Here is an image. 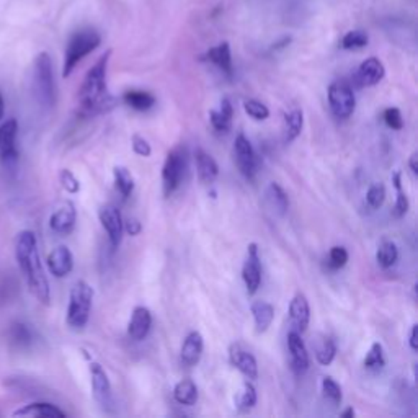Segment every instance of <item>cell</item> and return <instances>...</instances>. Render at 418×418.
<instances>
[{"label":"cell","mask_w":418,"mask_h":418,"mask_svg":"<svg viewBox=\"0 0 418 418\" xmlns=\"http://www.w3.org/2000/svg\"><path fill=\"white\" fill-rule=\"evenodd\" d=\"M15 258L24 273L28 290L44 306L51 304V287L38 250V240L33 230H21L15 239Z\"/></svg>","instance_id":"6da1fadb"},{"label":"cell","mask_w":418,"mask_h":418,"mask_svg":"<svg viewBox=\"0 0 418 418\" xmlns=\"http://www.w3.org/2000/svg\"><path fill=\"white\" fill-rule=\"evenodd\" d=\"M111 58V51L90 67L78 90V113L82 116H95L110 111L116 105V100L108 93L106 87V71Z\"/></svg>","instance_id":"7a4b0ae2"},{"label":"cell","mask_w":418,"mask_h":418,"mask_svg":"<svg viewBox=\"0 0 418 418\" xmlns=\"http://www.w3.org/2000/svg\"><path fill=\"white\" fill-rule=\"evenodd\" d=\"M101 36L93 28H82L69 38L64 53V66H62V77L67 78L83 58L100 46Z\"/></svg>","instance_id":"3957f363"},{"label":"cell","mask_w":418,"mask_h":418,"mask_svg":"<svg viewBox=\"0 0 418 418\" xmlns=\"http://www.w3.org/2000/svg\"><path fill=\"white\" fill-rule=\"evenodd\" d=\"M33 92L43 106L53 108L56 105L58 93H56L53 59L46 51L36 56L35 66H33Z\"/></svg>","instance_id":"277c9868"},{"label":"cell","mask_w":418,"mask_h":418,"mask_svg":"<svg viewBox=\"0 0 418 418\" xmlns=\"http://www.w3.org/2000/svg\"><path fill=\"white\" fill-rule=\"evenodd\" d=\"M93 287L87 281H77L69 292V306H67V325L74 330H81L87 325L92 312Z\"/></svg>","instance_id":"5b68a950"},{"label":"cell","mask_w":418,"mask_h":418,"mask_svg":"<svg viewBox=\"0 0 418 418\" xmlns=\"http://www.w3.org/2000/svg\"><path fill=\"white\" fill-rule=\"evenodd\" d=\"M186 170V154L182 148H177L168 152L162 168V186L163 195L170 196L182 185Z\"/></svg>","instance_id":"8992f818"},{"label":"cell","mask_w":418,"mask_h":418,"mask_svg":"<svg viewBox=\"0 0 418 418\" xmlns=\"http://www.w3.org/2000/svg\"><path fill=\"white\" fill-rule=\"evenodd\" d=\"M329 105L333 115L338 120H347L353 115L355 106H357V98L352 86L347 81H335L329 87Z\"/></svg>","instance_id":"52a82bcc"},{"label":"cell","mask_w":418,"mask_h":418,"mask_svg":"<svg viewBox=\"0 0 418 418\" xmlns=\"http://www.w3.org/2000/svg\"><path fill=\"white\" fill-rule=\"evenodd\" d=\"M234 154H235V162L240 173L244 175L247 180H253V177L257 175L258 160H257L255 151H253V146L250 141L245 138V134L240 133L235 138Z\"/></svg>","instance_id":"ba28073f"},{"label":"cell","mask_w":418,"mask_h":418,"mask_svg":"<svg viewBox=\"0 0 418 418\" xmlns=\"http://www.w3.org/2000/svg\"><path fill=\"white\" fill-rule=\"evenodd\" d=\"M242 278H244L248 295H255L260 285H262V262H260L257 244H250L247 247V257L244 262V268H242Z\"/></svg>","instance_id":"9c48e42d"},{"label":"cell","mask_w":418,"mask_h":418,"mask_svg":"<svg viewBox=\"0 0 418 418\" xmlns=\"http://www.w3.org/2000/svg\"><path fill=\"white\" fill-rule=\"evenodd\" d=\"M16 134H19V121L9 118L0 126V160L4 163H14L19 159L16 151Z\"/></svg>","instance_id":"30bf717a"},{"label":"cell","mask_w":418,"mask_h":418,"mask_svg":"<svg viewBox=\"0 0 418 418\" xmlns=\"http://www.w3.org/2000/svg\"><path fill=\"white\" fill-rule=\"evenodd\" d=\"M100 223L103 225L106 234H108L110 244L113 248H118L123 240V218L120 209L113 205H105L100 208L98 211Z\"/></svg>","instance_id":"8fae6325"},{"label":"cell","mask_w":418,"mask_h":418,"mask_svg":"<svg viewBox=\"0 0 418 418\" xmlns=\"http://www.w3.org/2000/svg\"><path fill=\"white\" fill-rule=\"evenodd\" d=\"M287 350H290L292 372L297 376L306 374L309 369V353L306 343L301 338V332L292 329L287 333Z\"/></svg>","instance_id":"7c38bea8"},{"label":"cell","mask_w":418,"mask_h":418,"mask_svg":"<svg viewBox=\"0 0 418 418\" xmlns=\"http://www.w3.org/2000/svg\"><path fill=\"white\" fill-rule=\"evenodd\" d=\"M90 377H92V391L97 402L103 407L111 405V384L103 366L97 361L90 363Z\"/></svg>","instance_id":"4fadbf2b"},{"label":"cell","mask_w":418,"mask_h":418,"mask_svg":"<svg viewBox=\"0 0 418 418\" xmlns=\"http://www.w3.org/2000/svg\"><path fill=\"white\" fill-rule=\"evenodd\" d=\"M46 265L49 273L56 278H66L74 268V255L66 245H59L49 252Z\"/></svg>","instance_id":"5bb4252c"},{"label":"cell","mask_w":418,"mask_h":418,"mask_svg":"<svg viewBox=\"0 0 418 418\" xmlns=\"http://www.w3.org/2000/svg\"><path fill=\"white\" fill-rule=\"evenodd\" d=\"M77 221V213L76 206L72 203H64V205L59 206L56 211L51 214L49 218V228L53 233L59 235H67L71 234L76 228Z\"/></svg>","instance_id":"9a60e30c"},{"label":"cell","mask_w":418,"mask_h":418,"mask_svg":"<svg viewBox=\"0 0 418 418\" xmlns=\"http://www.w3.org/2000/svg\"><path fill=\"white\" fill-rule=\"evenodd\" d=\"M230 365L235 369H239L248 381H255L258 377V365L255 357L250 352H247L240 345H233L229 348Z\"/></svg>","instance_id":"2e32d148"},{"label":"cell","mask_w":418,"mask_h":418,"mask_svg":"<svg viewBox=\"0 0 418 418\" xmlns=\"http://www.w3.org/2000/svg\"><path fill=\"white\" fill-rule=\"evenodd\" d=\"M384 76H386V69H384L382 62L377 58H368L360 64L355 81L360 87H372L379 83Z\"/></svg>","instance_id":"e0dca14e"},{"label":"cell","mask_w":418,"mask_h":418,"mask_svg":"<svg viewBox=\"0 0 418 418\" xmlns=\"http://www.w3.org/2000/svg\"><path fill=\"white\" fill-rule=\"evenodd\" d=\"M152 327V314L148 307L138 306L134 307L131 320L128 324V335L134 342H143L149 335Z\"/></svg>","instance_id":"ac0fdd59"},{"label":"cell","mask_w":418,"mask_h":418,"mask_svg":"<svg viewBox=\"0 0 418 418\" xmlns=\"http://www.w3.org/2000/svg\"><path fill=\"white\" fill-rule=\"evenodd\" d=\"M203 348H205V342L200 332H190L182 345V352H180V361L185 368H191L200 363Z\"/></svg>","instance_id":"d6986e66"},{"label":"cell","mask_w":418,"mask_h":418,"mask_svg":"<svg viewBox=\"0 0 418 418\" xmlns=\"http://www.w3.org/2000/svg\"><path fill=\"white\" fill-rule=\"evenodd\" d=\"M290 317H291L295 330H297V332L307 330L309 320H310V307H309L307 297L301 295V292L291 299Z\"/></svg>","instance_id":"ffe728a7"},{"label":"cell","mask_w":418,"mask_h":418,"mask_svg":"<svg viewBox=\"0 0 418 418\" xmlns=\"http://www.w3.org/2000/svg\"><path fill=\"white\" fill-rule=\"evenodd\" d=\"M12 417H33V418H64L66 412H62L58 405L49 402H33L26 404L21 409H16Z\"/></svg>","instance_id":"44dd1931"},{"label":"cell","mask_w":418,"mask_h":418,"mask_svg":"<svg viewBox=\"0 0 418 418\" xmlns=\"http://www.w3.org/2000/svg\"><path fill=\"white\" fill-rule=\"evenodd\" d=\"M195 163H196V173L201 183L211 185L219 175L218 162L208 154L206 151L196 149L195 151Z\"/></svg>","instance_id":"7402d4cb"},{"label":"cell","mask_w":418,"mask_h":418,"mask_svg":"<svg viewBox=\"0 0 418 418\" xmlns=\"http://www.w3.org/2000/svg\"><path fill=\"white\" fill-rule=\"evenodd\" d=\"M206 59L213 62L219 71H223L225 76L233 77L234 67H233V54H230L229 43H221L218 46L211 48L206 53Z\"/></svg>","instance_id":"603a6c76"},{"label":"cell","mask_w":418,"mask_h":418,"mask_svg":"<svg viewBox=\"0 0 418 418\" xmlns=\"http://www.w3.org/2000/svg\"><path fill=\"white\" fill-rule=\"evenodd\" d=\"M233 116H234V108L228 98H224L221 101L219 110L209 111V120H211L213 128L219 133L229 131L230 126H233Z\"/></svg>","instance_id":"cb8c5ba5"},{"label":"cell","mask_w":418,"mask_h":418,"mask_svg":"<svg viewBox=\"0 0 418 418\" xmlns=\"http://www.w3.org/2000/svg\"><path fill=\"white\" fill-rule=\"evenodd\" d=\"M252 315L255 320L257 333H265L275 319V307L267 301H255L252 304Z\"/></svg>","instance_id":"d4e9b609"},{"label":"cell","mask_w":418,"mask_h":418,"mask_svg":"<svg viewBox=\"0 0 418 418\" xmlns=\"http://www.w3.org/2000/svg\"><path fill=\"white\" fill-rule=\"evenodd\" d=\"M265 196H267L268 206L273 209L276 214L285 216V214L287 213V209H290V198H287L286 191L281 188L278 183L271 182L268 185L267 191H265Z\"/></svg>","instance_id":"484cf974"},{"label":"cell","mask_w":418,"mask_h":418,"mask_svg":"<svg viewBox=\"0 0 418 418\" xmlns=\"http://www.w3.org/2000/svg\"><path fill=\"white\" fill-rule=\"evenodd\" d=\"M123 100L128 106H131V108L138 111H148L156 105L154 95L144 92V90H128V92L123 95Z\"/></svg>","instance_id":"4316f807"},{"label":"cell","mask_w":418,"mask_h":418,"mask_svg":"<svg viewBox=\"0 0 418 418\" xmlns=\"http://www.w3.org/2000/svg\"><path fill=\"white\" fill-rule=\"evenodd\" d=\"M173 399L177 400L180 405H195L198 400V387L191 379H182L175 384L173 387Z\"/></svg>","instance_id":"83f0119b"},{"label":"cell","mask_w":418,"mask_h":418,"mask_svg":"<svg viewBox=\"0 0 418 418\" xmlns=\"http://www.w3.org/2000/svg\"><path fill=\"white\" fill-rule=\"evenodd\" d=\"M234 402L239 412H250L253 407L257 405V391L252 382L245 381L244 384H242L240 391L235 394Z\"/></svg>","instance_id":"f1b7e54d"},{"label":"cell","mask_w":418,"mask_h":418,"mask_svg":"<svg viewBox=\"0 0 418 418\" xmlns=\"http://www.w3.org/2000/svg\"><path fill=\"white\" fill-rule=\"evenodd\" d=\"M113 178H115V186L116 190L120 191L123 200L131 196L134 190V178L126 167L118 165L113 168Z\"/></svg>","instance_id":"f546056e"},{"label":"cell","mask_w":418,"mask_h":418,"mask_svg":"<svg viewBox=\"0 0 418 418\" xmlns=\"http://www.w3.org/2000/svg\"><path fill=\"white\" fill-rule=\"evenodd\" d=\"M302 126H304V115L301 110H291L290 113H286L285 115V141L286 143H292L299 134L302 131Z\"/></svg>","instance_id":"4dcf8cb0"},{"label":"cell","mask_w":418,"mask_h":418,"mask_svg":"<svg viewBox=\"0 0 418 418\" xmlns=\"http://www.w3.org/2000/svg\"><path fill=\"white\" fill-rule=\"evenodd\" d=\"M314 353L322 366H329L337 357V345L332 338L322 337L320 340L315 342Z\"/></svg>","instance_id":"1f68e13d"},{"label":"cell","mask_w":418,"mask_h":418,"mask_svg":"<svg viewBox=\"0 0 418 418\" xmlns=\"http://www.w3.org/2000/svg\"><path fill=\"white\" fill-rule=\"evenodd\" d=\"M399 260V248L391 240H382L376 252V262L382 268H391Z\"/></svg>","instance_id":"d6a6232c"},{"label":"cell","mask_w":418,"mask_h":418,"mask_svg":"<svg viewBox=\"0 0 418 418\" xmlns=\"http://www.w3.org/2000/svg\"><path fill=\"white\" fill-rule=\"evenodd\" d=\"M392 182H394L395 190H397V198H395V205H394V214L395 218H404L407 211H409L410 203H409V198H407V195L402 190V175H400V172H395L392 175Z\"/></svg>","instance_id":"836d02e7"},{"label":"cell","mask_w":418,"mask_h":418,"mask_svg":"<svg viewBox=\"0 0 418 418\" xmlns=\"http://www.w3.org/2000/svg\"><path fill=\"white\" fill-rule=\"evenodd\" d=\"M365 368L371 371H379L386 366V358H384V350L381 343H372L368 355L365 357L363 361Z\"/></svg>","instance_id":"e575fe53"},{"label":"cell","mask_w":418,"mask_h":418,"mask_svg":"<svg viewBox=\"0 0 418 418\" xmlns=\"http://www.w3.org/2000/svg\"><path fill=\"white\" fill-rule=\"evenodd\" d=\"M368 43H369L368 33L363 31V30H352L342 38V48L348 49V51L361 49V48H365Z\"/></svg>","instance_id":"d590c367"},{"label":"cell","mask_w":418,"mask_h":418,"mask_svg":"<svg viewBox=\"0 0 418 418\" xmlns=\"http://www.w3.org/2000/svg\"><path fill=\"white\" fill-rule=\"evenodd\" d=\"M322 392H324V397L327 400H330L332 404H342V399H343V394H342V387L340 384H338L333 377L330 376H325L324 379H322Z\"/></svg>","instance_id":"8d00e7d4"},{"label":"cell","mask_w":418,"mask_h":418,"mask_svg":"<svg viewBox=\"0 0 418 418\" xmlns=\"http://www.w3.org/2000/svg\"><path fill=\"white\" fill-rule=\"evenodd\" d=\"M384 200H386V186L381 182L372 183L368 191H366V203H368V206L371 209H379L384 205Z\"/></svg>","instance_id":"74e56055"},{"label":"cell","mask_w":418,"mask_h":418,"mask_svg":"<svg viewBox=\"0 0 418 418\" xmlns=\"http://www.w3.org/2000/svg\"><path fill=\"white\" fill-rule=\"evenodd\" d=\"M244 110L248 116H252L253 120H257V121H263L270 116L268 106L263 105L262 101H258V100L244 101Z\"/></svg>","instance_id":"f35d334b"},{"label":"cell","mask_w":418,"mask_h":418,"mask_svg":"<svg viewBox=\"0 0 418 418\" xmlns=\"http://www.w3.org/2000/svg\"><path fill=\"white\" fill-rule=\"evenodd\" d=\"M348 258H350V255H348L347 248L342 247V245L332 247L330 252H329V267L332 270H340L348 263Z\"/></svg>","instance_id":"ab89813d"},{"label":"cell","mask_w":418,"mask_h":418,"mask_svg":"<svg viewBox=\"0 0 418 418\" xmlns=\"http://www.w3.org/2000/svg\"><path fill=\"white\" fill-rule=\"evenodd\" d=\"M59 182L62 185V188H64L67 193H77L78 190H81V183H78V180L76 178V175L72 173L71 170H67V168H64V170H61L59 173Z\"/></svg>","instance_id":"60d3db41"},{"label":"cell","mask_w":418,"mask_h":418,"mask_svg":"<svg viewBox=\"0 0 418 418\" xmlns=\"http://www.w3.org/2000/svg\"><path fill=\"white\" fill-rule=\"evenodd\" d=\"M384 121L394 131H400L404 128V120H402V113H400L399 108H387L384 110Z\"/></svg>","instance_id":"b9f144b4"},{"label":"cell","mask_w":418,"mask_h":418,"mask_svg":"<svg viewBox=\"0 0 418 418\" xmlns=\"http://www.w3.org/2000/svg\"><path fill=\"white\" fill-rule=\"evenodd\" d=\"M133 151L141 157H149L151 152H152L151 144L143 138V136H139V134L133 136Z\"/></svg>","instance_id":"7bdbcfd3"},{"label":"cell","mask_w":418,"mask_h":418,"mask_svg":"<svg viewBox=\"0 0 418 418\" xmlns=\"http://www.w3.org/2000/svg\"><path fill=\"white\" fill-rule=\"evenodd\" d=\"M123 229L126 230L129 235H138L143 230V224H141L138 219L134 218H128L126 223H123Z\"/></svg>","instance_id":"ee69618b"},{"label":"cell","mask_w":418,"mask_h":418,"mask_svg":"<svg viewBox=\"0 0 418 418\" xmlns=\"http://www.w3.org/2000/svg\"><path fill=\"white\" fill-rule=\"evenodd\" d=\"M417 324L412 325L410 333H409V345L412 348V352H417Z\"/></svg>","instance_id":"f6af8a7d"},{"label":"cell","mask_w":418,"mask_h":418,"mask_svg":"<svg viewBox=\"0 0 418 418\" xmlns=\"http://www.w3.org/2000/svg\"><path fill=\"white\" fill-rule=\"evenodd\" d=\"M409 167H410L412 173H414V175H418V154H417V152H414V154L410 156V159H409Z\"/></svg>","instance_id":"bcb514c9"},{"label":"cell","mask_w":418,"mask_h":418,"mask_svg":"<svg viewBox=\"0 0 418 418\" xmlns=\"http://www.w3.org/2000/svg\"><path fill=\"white\" fill-rule=\"evenodd\" d=\"M353 417H355V410H353V407H348L347 410L342 412V418H353Z\"/></svg>","instance_id":"7dc6e473"},{"label":"cell","mask_w":418,"mask_h":418,"mask_svg":"<svg viewBox=\"0 0 418 418\" xmlns=\"http://www.w3.org/2000/svg\"><path fill=\"white\" fill-rule=\"evenodd\" d=\"M4 113H5V103H4L2 93H0V120H2V118H4Z\"/></svg>","instance_id":"c3c4849f"}]
</instances>
